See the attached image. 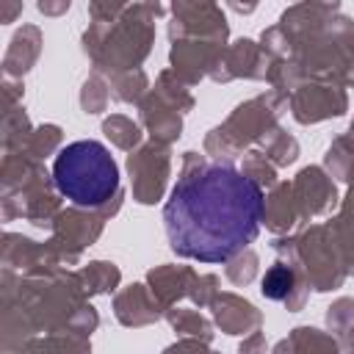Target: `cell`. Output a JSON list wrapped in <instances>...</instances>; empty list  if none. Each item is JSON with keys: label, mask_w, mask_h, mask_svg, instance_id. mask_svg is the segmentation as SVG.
Wrapping results in <instances>:
<instances>
[{"label": "cell", "mask_w": 354, "mask_h": 354, "mask_svg": "<svg viewBox=\"0 0 354 354\" xmlns=\"http://www.w3.org/2000/svg\"><path fill=\"white\" fill-rule=\"evenodd\" d=\"M263 221V188L230 166L188 171L169 194L163 224L180 257L224 263L254 241Z\"/></svg>", "instance_id": "1"}, {"label": "cell", "mask_w": 354, "mask_h": 354, "mask_svg": "<svg viewBox=\"0 0 354 354\" xmlns=\"http://www.w3.org/2000/svg\"><path fill=\"white\" fill-rule=\"evenodd\" d=\"M53 180L58 191L80 207H97L108 202L119 188V166L108 147L100 141H72L53 163Z\"/></svg>", "instance_id": "2"}, {"label": "cell", "mask_w": 354, "mask_h": 354, "mask_svg": "<svg viewBox=\"0 0 354 354\" xmlns=\"http://www.w3.org/2000/svg\"><path fill=\"white\" fill-rule=\"evenodd\" d=\"M290 285H293V274H290V268H285V266H274V268L263 277V293H266L268 299H285L288 290H290Z\"/></svg>", "instance_id": "3"}]
</instances>
